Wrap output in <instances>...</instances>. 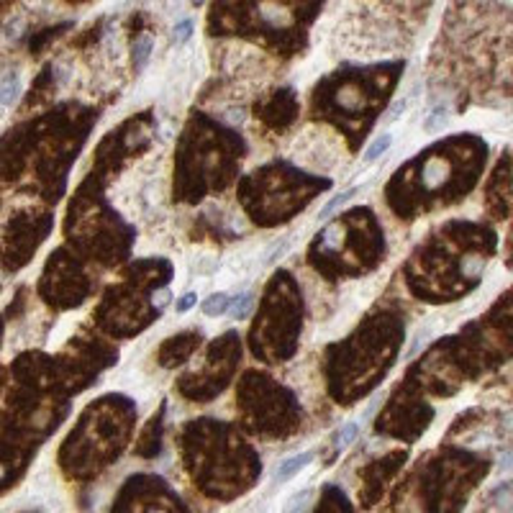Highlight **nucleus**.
<instances>
[{
  "label": "nucleus",
  "mask_w": 513,
  "mask_h": 513,
  "mask_svg": "<svg viewBox=\"0 0 513 513\" xmlns=\"http://www.w3.org/2000/svg\"><path fill=\"white\" fill-rule=\"evenodd\" d=\"M357 434H359V426L357 424L344 426V429L337 434V441H334V444H337V449H344V446H349L351 441H354V436H357Z\"/></svg>",
  "instance_id": "8"
},
{
  "label": "nucleus",
  "mask_w": 513,
  "mask_h": 513,
  "mask_svg": "<svg viewBox=\"0 0 513 513\" xmlns=\"http://www.w3.org/2000/svg\"><path fill=\"white\" fill-rule=\"evenodd\" d=\"M190 34H193V21H180V23L175 26V44L188 41Z\"/></svg>",
  "instance_id": "10"
},
{
  "label": "nucleus",
  "mask_w": 513,
  "mask_h": 513,
  "mask_svg": "<svg viewBox=\"0 0 513 513\" xmlns=\"http://www.w3.org/2000/svg\"><path fill=\"white\" fill-rule=\"evenodd\" d=\"M196 293H185L183 298H180V300H177V311L180 313H185V311H190V308H193V305H196Z\"/></svg>",
  "instance_id": "12"
},
{
  "label": "nucleus",
  "mask_w": 513,
  "mask_h": 513,
  "mask_svg": "<svg viewBox=\"0 0 513 513\" xmlns=\"http://www.w3.org/2000/svg\"><path fill=\"white\" fill-rule=\"evenodd\" d=\"M252 293H242L239 298H234L231 300V305H229V311H231V316L234 318H247V313H249V308H252Z\"/></svg>",
  "instance_id": "7"
},
{
  "label": "nucleus",
  "mask_w": 513,
  "mask_h": 513,
  "mask_svg": "<svg viewBox=\"0 0 513 513\" xmlns=\"http://www.w3.org/2000/svg\"><path fill=\"white\" fill-rule=\"evenodd\" d=\"M446 123V113L444 111H434V115L426 121V131H434V128H439V126H444Z\"/></svg>",
  "instance_id": "11"
},
{
  "label": "nucleus",
  "mask_w": 513,
  "mask_h": 513,
  "mask_svg": "<svg viewBox=\"0 0 513 513\" xmlns=\"http://www.w3.org/2000/svg\"><path fill=\"white\" fill-rule=\"evenodd\" d=\"M190 3H193V6H196V8H201L203 3H205V0H190Z\"/></svg>",
  "instance_id": "13"
},
{
  "label": "nucleus",
  "mask_w": 513,
  "mask_h": 513,
  "mask_svg": "<svg viewBox=\"0 0 513 513\" xmlns=\"http://www.w3.org/2000/svg\"><path fill=\"white\" fill-rule=\"evenodd\" d=\"M74 3H82V0H74Z\"/></svg>",
  "instance_id": "14"
},
{
  "label": "nucleus",
  "mask_w": 513,
  "mask_h": 513,
  "mask_svg": "<svg viewBox=\"0 0 513 513\" xmlns=\"http://www.w3.org/2000/svg\"><path fill=\"white\" fill-rule=\"evenodd\" d=\"M313 459L311 452H303V454H293V457H288L285 462H280V467H277V480H291L295 478L300 470H305L308 467V462Z\"/></svg>",
  "instance_id": "1"
},
{
  "label": "nucleus",
  "mask_w": 513,
  "mask_h": 513,
  "mask_svg": "<svg viewBox=\"0 0 513 513\" xmlns=\"http://www.w3.org/2000/svg\"><path fill=\"white\" fill-rule=\"evenodd\" d=\"M444 177H446V164L441 162V159H432V162H426V167H424L426 188H439Z\"/></svg>",
  "instance_id": "2"
},
{
  "label": "nucleus",
  "mask_w": 513,
  "mask_h": 513,
  "mask_svg": "<svg viewBox=\"0 0 513 513\" xmlns=\"http://www.w3.org/2000/svg\"><path fill=\"white\" fill-rule=\"evenodd\" d=\"M390 144H393V136L390 134H383V136H378L375 142L367 147V152H365V164H370V162H375L380 154H385L388 149H390Z\"/></svg>",
  "instance_id": "5"
},
{
  "label": "nucleus",
  "mask_w": 513,
  "mask_h": 513,
  "mask_svg": "<svg viewBox=\"0 0 513 513\" xmlns=\"http://www.w3.org/2000/svg\"><path fill=\"white\" fill-rule=\"evenodd\" d=\"M21 93V82L16 74H11V77H6V80L0 82V106H11V103L18 98Z\"/></svg>",
  "instance_id": "4"
},
{
  "label": "nucleus",
  "mask_w": 513,
  "mask_h": 513,
  "mask_svg": "<svg viewBox=\"0 0 513 513\" xmlns=\"http://www.w3.org/2000/svg\"><path fill=\"white\" fill-rule=\"evenodd\" d=\"M354 196H357V188H349V190H346V193H342V196L331 198V201L324 205V210H321V216H329L331 210H337L339 205H344V203H346V201H351V198H354Z\"/></svg>",
  "instance_id": "9"
},
{
  "label": "nucleus",
  "mask_w": 513,
  "mask_h": 513,
  "mask_svg": "<svg viewBox=\"0 0 513 513\" xmlns=\"http://www.w3.org/2000/svg\"><path fill=\"white\" fill-rule=\"evenodd\" d=\"M231 305V298L226 293H213L210 298H205V303H203V313L205 316H223V313L229 311Z\"/></svg>",
  "instance_id": "3"
},
{
  "label": "nucleus",
  "mask_w": 513,
  "mask_h": 513,
  "mask_svg": "<svg viewBox=\"0 0 513 513\" xmlns=\"http://www.w3.org/2000/svg\"><path fill=\"white\" fill-rule=\"evenodd\" d=\"M149 55H152V39H149V36H144V39H139L134 44V69H136V72H139V69H144Z\"/></svg>",
  "instance_id": "6"
}]
</instances>
